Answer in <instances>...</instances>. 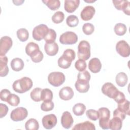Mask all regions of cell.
Segmentation results:
<instances>
[{"mask_svg":"<svg viewBox=\"0 0 130 130\" xmlns=\"http://www.w3.org/2000/svg\"><path fill=\"white\" fill-rule=\"evenodd\" d=\"M33 83L31 79L27 77L17 80L12 85L14 90L19 93H23L28 91L32 86Z\"/></svg>","mask_w":130,"mask_h":130,"instance_id":"1","label":"cell"},{"mask_svg":"<svg viewBox=\"0 0 130 130\" xmlns=\"http://www.w3.org/2000/svg\"><path fill=\"white\" fill-rule=\"evenodd\" d=\"M76 56L75 51L71 49H67L63 51V54L58 59V66L62 69L69 68L72 61L75 59Z\"/></svg>","mask_w":130,"mask_h":130,"instance_id":"2","label":"cell"},{"mask_svg":"<svg viewBox=\"0 0 130 130\" xmlns=\"http://www.w3.org/2000/svg\"><path fill=\"white\" fill-rule=\"evenodd\" d=\"M99 125L104 129H109V122L110 117V111L106 107L99 108Z\"/></svg>","mask_w":130,"mask_h":130,"instance_id":"3","label":"cell"},{"mask_svg":"<svg viewBox=\"0 0 130 130\" xmlns=\"http://www.w3.org/2000/svg\"><path fill=\"white\" fill-rule=\"evenodd\" d=\"M90 56V45L85 40L81 41L78 46V57L79 59L86 60Z\"/></svg>","mask_w":130,"mask_h":130,"instance_id":"4","label":"cell"},{"mask_svg":"<svg viewBox=\"0 0 130 130\" xmlns=\"http://www.w3.org/2000/svg\"><path fill=\"white\" fill-rule=\"evenodd\" d=\"M65 76L60 72H53L50 73L48 76L49 83L54 87H58L65 81Z\"/></svg>","mask_w":130,"mask_h":130,"instance_id":"5","label":"cell"},{"mask_svg":"<svg viewBox=\"0 0 130 130\" xmlns=\"http://www.w3.org/2000/svg\"><path fill=\"white\" fill-rule=\"evenodd\" d=\"M102 91L104 94L114 100L117 98L120 92V91L110 82H107L103 85Z\"/></svg>","mask_w":130,"mask_h":130,"instance_id":"6","label":"cell"},{"mask_svg":"<svg viewBox=\"0 0 130 130\" xmlns=\"http://www.w3.org/2000/svg\"><path fill=\"white\" fill-rule=\"evenodd\" d=\"M48 30L49 28L46 25L44 24L38 25L32 30V37L35 40L40 41L44 39Z\"/></svg>","mask_w":130,"mask_h":130,"instance_id":"7","label":"cell"},{"mask_svg":"<svg viewBox=\"0 0 130 130\" xmlns=\"http://www.w3.org/2000/svg\"><path fill=\"white\" fill-rule=\"evenodd\" d=\"M77 41V35L75 32L70 31L63 33L59 38L60 43L64 45H72L75 44Z\"/></svg>","mask_w":130,"mask_h":130,"instance_id":"8","label":"cell"},{"mask_svg":"<svg viewBox=\"0 0 130 130\" xmlns=\"http://www.w3.org/2000/svg\"><path fill=\"white\" fill-rule=\"evenodd\" d=\"M28 112L24 107H18L13 110L10 114L11 119L14 121H20L26 118Z\"/></svg>","mask_w":130,"mask_h":130,"instance_id":"9","label":"cell"},{"mask_svg":"<svg viewBox=\"0 0 130 130\" xmlns=\"http://www.w3.org/2000/svg\"><path fill=\"white\" fill-rule=\"evenodd\" d=\"M116 50L119 55L123 57H127L130 54L129 46L124 40L119 41L116 43Z\"/></svg>","mask_w":130,"mask_h":130,"instance_id":"10","label":"cell"},{"mask_svg":"<svg viewBox=\"0 0 130 130\" xmlns=\"http://www.w3.org/2000/svg\"><path fill=\"white\" fill-rule=\"evenodd\" d=\"M12 39L8 36H4L0 40V55H5L12 46Z\"/></svg>","mask_w":130,"mask_h":130,"instance_id":"11","label":"cell"},{"mask_svg":"<svg viewBox=\"0 0 130 130\" xmlns=\"http://www.w3.org/2000/svg\"><path fill=\"white\" fill-rule=\"evenodd\" d=\"M44 127L47 129H50L54 127L57 124V120L56 116L53 114L44 116L42 120Z\"/></svg>","mask_w":130,"mask_h":130,"instance_id":"12","label":"cell"},{"mask_svg":"<svg viewBox=\"0 0 130 130\" xmlns=\"http://www.w3.org/2000/svg\"><path fill=\"white\" fill-rule=\"evenodd\" d=\"M89 81V80L86 79L78 78L75 84L76 90L80 93L87 92L90 87Z\"/></svg>","mask_w":130,"mask_h":130,"instance_id":"13","label":"cell"},{"mask_svg":"<svg viewBox=\"0 0 130 130\" xmlns=\"http://www.w3.org/2000/svg\"><path fill=\"white\" fill-rule=\"evenodd\" d=\"M95 12L94 8L92 6H87L83 8L80 13V17L84 21H88L92 18Z\"/></svg>","mask_w":130,"mask_h":130,"instance_id":"14","label":"cell"},{"mask_svg":"<svg viewBox=\"0 0 130 130\" xmlns=\"http://www.w3.org/2000/svg\"><path fill=\"white\" fill-rule=\"evenodd\" d=\"M73 122V117L69 112L65 111L62 113L61 117V124L64 128H70L72 126Z\"/></svg>","mask_w":130,"mask_h":130,"instance_id":"15","label":"cell"},{"mask_svg":"<svg viewBox=\"0 0 130 130\" xmlns=\"http://www.w3.org/2000/svg\"><path fill=\"white\" fill-rule=\"evenodd\" d=\"M60 98L64 101H68L72 99L74 96V91L72 88L69 86L62 87L59 92Z\"/></svg>","mask_w":130,"mask_h":130,"instance_id":"16","label":"cell"},{"mask_svg":"<svg viewBox=\"0 0 130 130\" xmlns=\"http://www.w3.org/2000/svg\"><path fill=\"white\" fill-rule=\"evenodd\" d=\"M79 0H66L64 3V9L68 13H73L79 7Z\"/></svg>","mask_w":130,"mask_h":130,"instance_id":"17","label":"cell"},{"mask_svg":"<svg viewBox=\"0 0 130 130\" xmlns=\"http://www.w3.org/2000/svg\"><path fill=\"white\" fill-rule=\"evenodd\" d=\"M88 68L93 73L99 72L102 68V63L100 59L96 57L91 59L88 63Z\"/></svg>","mask_w":130,"mask_h":130,"instance_id":"18","label":"cell"},{"mask_svg":"<svg viewBox=\"0 0 130 130\" xmlns=\"http://www.w3.org/2000/svg\"><path fill=\"white\" fill-rule=\"evenodd\" d=\"M8 58L6 55H0V76L5 77L9 72V68L7 66Z\"/></svg>","mask_w":130,"mask_h":130,"instance_id":"19","label":"cell"},{"mask_svg":"<svg viewBox=\"0 0 130 130\" xmlns=\"http://www.w3.org/2000/svg\"><path fill=\"white\" fill-rule=\"evenodd\" d=\"M44 49L46 54L49 56L55 55L58 51V46L55 42L52 43H46Z\"/></svg>","mask_w":130,"mask_h":130,"instance_id":"20","label":"cell"},{"mask_svg":"<svg viewBox=\"0 0 130 130\" xmlns=\"http://www.w3.org/2000/svg\"><path fill=\"white\" fill-rule=\"evenodd\" d=\"M73 130H95V127L92 123L86 121L76 124L72 128Z\"/></svg>","mask_w":130,"mask_h":130,"instance_id":"21","label":"cell"},{"mask_svg":"<svg viewBox=\"0 0 130 130\" xmlns=\"http://www.w3.org/2000/svg\"><path fill=\"white\" fill-rule=\"evenodd\" d=\"M24 62L22 59L20 58H15L11 61V67L13 70L15 71H20L23 69Z\"/></svg>","mask_w":130,"mask_h":130,"instance_id":"22","label":"cell"},{"mask_svg":"<svg viewBox=\"0 0 130 130\" xmlns=\"http://www.w3.org/2000/svg\"><path fill=\"white\" fill-rule=\"evenodd\" d=\"M109 128L112 130H119L122 125V120L118 117H114L110 120Z\"/></svg>","mask_w":130,"mask_h":130,"instance_id":"23","label":"cell"},{"mask_svg":"<svg viewBox=\"0 0 130 130\" xmlns=\"http://www.w3.org/2000/svg\"><path fill=\"white\" fill-rule=\"evenodd\" d=\"M116 82L117 84L120 87L124 86L128 81L127 75L124 72H119L116 76Z\"/></svg>","mask_w":130,"mask_h":130,"instance_id":"24","label":"cell"},{"mask_svg":"<svg viewBox=\"0 0 130 130\" xmlns=\"http://www.w3.org/2000/svg\"><path fill=\"white\" fill-rule=\"evenodd\" d=\"M117 109L125 114L129 115V102L125 99L117 103Z\"/></svg>","mask_w":130,"mask_h":130,"instance_id":"25","label":"cell"},{"mask_svg":"<svg viewBox=\"0 0 130 130\" xmlns=\"http://www.w3.org/2000/svg\"><path fill=\"white\" fill-rule=\"evenodd\" d=\"M25 127L26 130H38L39 128V122L36 119L30 118L26 122Z\"/></svg>","mask_w":130,"mask_h":130,"instance_id":"26","label":"cell"},{"mask_svg":"<svg viewBox=\"0 0 130 130\" xmlns=\"http://www.w3.org/2000/svg\"><path fill=\"white\" fill-rule=\"evenodd\" d=\"M39 50H40L39 45L34 42L28 43L25 47V52L29 56Z\"/></svg>","mask_w":130,"mask_h":130,"instance_id":"27","label":"cell"},{"mask_svg":"<svg viewBox=\"0 0 130 130\" xmlns=\"http://www.w3.org/2000/svg\"><path fill=\"white\" fill-rule=\"evenodd\" d=\"M86 110V106L82 103L75 104L72 109L74 114L76 116L82 115Z\"/></svg>","mask_w":130,"mask_h":130,"instance_id":"28","label":"cell"},{"mask_svg":"<svg viewBox=\"0 0 130 130\" xmlns=\"http://www.w3.org/2000/svg\"><path fill=\"white\" fill-rule=\"evenodd\" d=\"M42 2L50 10L53 11L58 9L60 6V2L59 0H43Z\"/></svg>","mask_w":130,"mask_h":130,"instance_id":"29","label":"cell"},{"mask_svg":"<svg viewBox=\"0 0 130 130\" xmlns=\"http://www.w3.org/2000/svg\"><path fill=\"white\" fill-rule=\"evenodd\" d=\"M42 89L39 87L34 88L30 92V95L31 99L35 102H40L42 101L41 94H42Z\"/></svg>","mask_w":130,"mask_h":130,"instance_id":"30","label":"cell"},{"mask_svg":"<svg viewBox=\"0 0 130 130\" xmlns=\"http://www.w3.org/2000/svg\"><path fill=\"white\" fill-rule=\"evenodd\" d=\"M17 37L21 42L26 41L29 37V34L28 30L24 28L19 29L16 32Z\"/></svg>","mask_w":130,"mask_h":130,"instance_id":"31","label":"cell"},{"mask_svg":"<svg viewBox=\"0 0 130 130\" xmlns=\"http://www.w3.org/2000/svg\"><path fill=\"white\" fill-rule=\"evenodd\" d=\"M56 38V34L54 29L49 28V30L46 35L44 40L46 43H52L55 42Z\"/></svg>","mask_w":130,"mask_h":130,"instance_id":"32","label":"cell"},{"mask_svg":"<svg viewBox=\"0 0 130 130\" xmlns=\"http://www.w3.org/2000/svg\"><path fill=\"white\" fill-rule=\"evenodd\" d=\"M114 32L115 33L119 36L124 35L126 32V26L125 24L121 23H117L114 26Z\"/></svg>","mask_w":130,"mask_h":130,"instance_id":"33","label":"cell"},{"mask_svg":"<svg viewBox=\"0 0 130 130\" xmlns=\"http://www.w3.org/2000/svg\"><path fill=\"white\" fill-rule=\"evenodd\" d=\"M66 23L67 24L71 27H75L78 25L79 23V19L78 18L74 15H71L66 19Z\"/></svg>","mask_w":130,"mask_h":130,"instance_id":"34","label":"cell"},{"mask_svg":"<svg viewBox=\"0 0 130 130\" xmlns=\"http://www.w3.org/2000/svg\"><path fill=\"white\" fill-rule=\"evenodd\" d=\"M53 96V93L50 89L48 88H44L42 89L41 94V98L42 101H52Z\"/></svg>","mask_w":130,"mask_h":130,"instance_id":"35","label":"cell"},{"mask_svg":"<svg viewBox=\"0 0 130 130\" xmlns=\"http://www.w3.org/2000/svg\"><path fill=\"white\" fill-rule=\"evenodd\" d=\"M64 18V15L61 11H57L55 12L52 16V21L56 24L60 23L63 21Z\"/></svg>","mask_w":130,"mask_h":130,"instance_id":"36","label":"cell"},{"mask_svg":"<svg viewBox=\"0 0 130 130\" xmlns=\"http://www.w3.org/2000/svg\"><path fill=\"white\" fill-rule=\"evenodd\" d=\"M7 102L11 106L15 107L18 106L19 104L20 99L18 95L15 94H11L9 95Z\"/></svg>","mask_w":130,"mask_h":130,"instance_id":"37","label":"cell"},{"mask_svg":"<svg viewBox=\"0 0 130 130\" xmlns=\"http://www.w3.org/2000/svg\"><path fill=\"white\" fill-rule=\"evenodd\" d=\"M54 107V104L52 101H44L41 105V109L43 111H49L52 110Z\"/></svg>","mask_w":130,"mask_h":130,"instance_id":"38","label":"cell"},{"mask_svg":"<svg viewBox=\"0 0 130 130\" xmlns=\"http://www.w3.org/2000/svg\"><path fill=\"white\" fill-rule=\"evenodd\" d=\"M31 59L32 61L34 62H39L41 61L43 58L44 55L42 51H41L40 50H37L35 53H34L32 54H31L30 56Z\"/></svg>","mask_w":130,"mask_h":130,"instance_id":"39","label":"cell"},{"mask_svg":"<svg viewBox=\"0 0 130 130\" xmlns=\"http://www.w3.org/2000/svg\"><path fill=\"white\" fill-rule=\"evenodd\" d=\"M86 114L89 119L93 121L98 120L100 116L99 112L93 109H89L87 110L86 112Z\"/></svg>","mask_w":130,"mask_h":130,"instance_id":"40","label":"cell"},{"mask_svg":"<svg viewBox=\"0 0 130 130\" xmlns=\"http://www.w3.org/2000/svg\"><path fill=\"white\" fill-rule=\"evenodd\" d=\"M82 30L85 35H90L93 32L94 27L92 24L90 23H86L83 24L82 26Z\"/></svg>","mask_w":130,"mask_h":130,"instance_id":"41","label":"cell"},{"mask_svg":"<svg viewBox=\"0 0 130 130\" xmlns=\"http://www.w3.org/2000/svg\"><path fill=\"white\" fill-rule=\"evenodd\" d=\"M115 7L118 10H123L129 3L128 1H113Z\"/></svg>","mask_w":130,"mask_h":130,"instance_id":"42","label":"cell"},{"mask_svg":"<svg viewBox=\"0 0 130 130\" xmlns=\"http://www.w3.org/2000/svg\"><path fill=\"white\" fill-rule=\"evenodd\" d=\"M86 66L87 65L85 61L81 59L77 60L75 63L76 69L79 72L84 71L86 69Z\"/></svg>","mask_w":130,"mask_h":130,"instance_id":"43","label":"cell"},{"mask_svg":"<svg viewBox=\"0 0 130 130\" xmlns=\"http://www.w3.org/2000/svg\"><path fill=\"white\" fill-rule=\"evenodd\" d=\"M11 94V93L9 90L7 89H2L0 92V99L2 101L7 102V100Z\"/></svg>","mask_w":130,"mask_h":130,"instance_id":"44","label":"cell"},{"mask_svg":"<svg viewBox=\"0 0 130 130\" xmlns=\"http://www.w3.org/2000/svg\"><path fill=\"white\" fill-rule=\"evenodd\" d=\"M113 116L118 117L123 121L125 118L126 114L117 108L113 112Z\"/></svg>","mask_w":130,"mask_h":130,"instance_id":"45","label":"cell"},{"mask_svg":"<svg viewBox=\"0 0 130 130\" xmlns=\"http://www.w3.org/2000/svg\"><path fill=\"white\" fill-rule=\"evenodd\" d=\"M0 108H1V118H3V117L5 116L9 110L8 107L5 104L3 103L0 104Z\"/></svg>","mask_w":130,"mask_h":130,"instance_id":"46","label":"cell"}]
</instances>
